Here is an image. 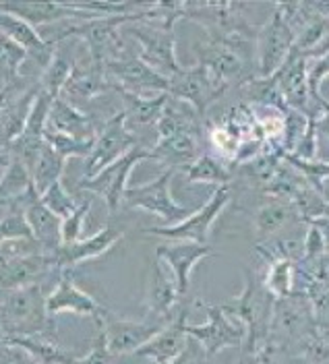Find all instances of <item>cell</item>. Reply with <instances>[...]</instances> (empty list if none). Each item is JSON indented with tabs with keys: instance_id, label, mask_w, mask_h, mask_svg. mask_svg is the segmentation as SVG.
Instances as JSON below:
<instances>
[{
	"instance_id": "31",
	"label": "cell",
	"mask_w": 329,
	"mask_h": 364,
	"mask_svg": "<svg viewBox=\"0 0 329 364\" xmlns=\"http://www.w3.org/2000/svg\"><path fill=\"white\" fill-rule=\"evenodd\" d=\"M187 181L190 184H234V170L224 166L220 159H215L210 154H201L187 168Z\"/></svg>"
},
{
	"instance_id": "8",
	"label": "cell",
	"mask_w": 329,
	"mask_h": 364,
	"mask_svg": "<svg viewBox=\"0 0 329 364\" xmlns=\"http://www.w3.org/2000/svg\"><path fill=\"white\" fill-rule=\"evenodd\" d=\"M143 159H156L153 151L149 147H135L133 151H129L124 158H120L114 164H110L106 170H102L94 178H81L79 188L81 191H90L97 197L104 199V203L108 205L110 215H114L120 205L124 203V195L129 188V176L133 172V168L143 161Z\"/></svg>"
},
{
	"instance_id": "46",
	"label": "cell",
	"mask_w": 329,
	"mask_h": 364,
	"mask_svg": "<svg viewBox=\"0 0 329 364\" xmlns=\"http://www.w3.org/2000/svg\"><path fill=\"white\" fill-rule=\"evenodd\" d=\"M317 124V136L319 139H328L329 141V102L323 100V106H321V114L319 118L315 120Z\"/></svg>"
},
{
	"instance_id": "30",
	"label": "cell",
	"mask_w": 329,
	"mask_h": 364,
	"mask_svg": "<svg viewBox=\"0 0 329 364\" xmlns=\"http://www.w3.org/2000/svg\"><path fill=\"white\" fill-rule=\"evenodd\" d=\"M13 346L21 348L38 364H71L72 358L69 352L60 350L58 343L46 336H29V338H6Z\"/></svg>"
},
{
	"instance_id": "37",
	"label": "cell",
	"mask_w": 329,
	"mask_h": 364,
	"mask_svg": "<svg viewBox=\"0 0 329 364\" xmlns=\"http://www.w3.org/2000/svg\"><path fill=\"white\" fill-rule=\"evenodd\" d=\"M97 139V136H95ZM95 139H87V141H83V139H75V136L69 135H63V133H54V131H46V141L48 145L54 149V151H58L63 158H90L92 156V151H94L95 147Z\"/></svg>"
},
{
	"instance_id": "29",
	"label": "cell",
	"mask_w": 329,
	"mask_h": 364,
	"mask_svg": "<svg viewBox=\"0 0 329 364\" xmlns=\"http://www.w3.org/2000/svg\"><path fill=\"white\" fill-rule=\"evenodd\" d=\"M108 90H112V83L106 75V68L90 60L87 67H75L63 95L71 100H92Z\"/></svg>"
},
{
	"instance_id": "13",
	"label": "cell",
	"mask_w": 329,
	"mask_h": 364,
	"mask_svg": "<svg viewBox=\"0 0 329 364\" xmlns=\"http://www.w3.org/2000/svg\"><path fill=\"white\" fill-rule=\"evenodd\" d=\"M168 321H129V318H118L112 313L104 321H99V329L104 331L108 348L114 356L122 354H135L137 350H141L147 341H151L166 325Z\"/></svg>"
},
{
	"instance_id": "2",
	"label": "cell",
	"mask_w": 329,
	"mask_h": 364,
	"mask_svg": "<svg viewBox=\"0 0 329 364\" xmlns=\"http://www.w3.org/2000/svg\"><path fill=\"white\" fill-rule=\"evenodd\" d=\"M224 306L230 315H234L247 327V341L242 346V352H251L269 340L276 298L267 292L263 284V275L247 272L242 292Z\"/></svg>"
},
{
	"instance_id": "12",
	"label": "cell",
	"mask_w": 329,
	"mask_h": 364,
	"mask_svg": "<svg viewBox=\"0 0 329 364\" xmlns=\"http://www.w3.org/2000/svg\"><path fill=\"white\" fill-rule=\"evenodd\" d=\"M230 91L220 81H215L212 73L203 65H193V67H183L180 73L170 77V90L168 93L176 100L187 102L201 116H205L217 100L224 97V93Z\"/></svg>"
},
{
	"instance_id": "39",
	"label": "cell",
	"mask_w": 329,
	"mask_h": 364,
	"mask_svg": "<svg viewBox=\"0 0 329 364\" xmlns=\"http://www.w3.org/2000/svg\"><path fill=\"white\" fill-rule=\"evenodd\" d=\"M40 197H42V201H44V205H46L48 209H50L52 213H56L60 220H67L72 211L79 207L77 201H75L71 195L65 191L63 181L54 182V184L48 188L46 193H44V195H40Z\"/></svg>"
},
{
	"instance_id": "50",
	"label": "cell",
	"mask_w": 329,
	"mask_h": 364,
	"mask_svg": "<svg viewBox=\"0 0 329 364\" xmlns=\"http://www.w3.org/2000/svg\"><path fill=\"white\" fill-rule=\"evenodd\" d=\"M0 209H11V201H4V199H0Z\"/></svg>"
},
{
	"instance_id": "44",
	"label": "cell",
	"mask_w": 329,
	"mask_h": 364,
	"mask_svg": "<svg viewBox=\"0 0 329 364\" xmlns=\"http://www.w3.org/2000/svg\"><path fill=\"white\" fill-rule=\"evenodd\" d=\"M112 358H114V354L110 352L108 341H106V336H104V331L99 329V333H97V338H95L94 341L92 352H90L87 356H83V358H72L71 364H110L112 363Z\"/></svg>"
},
{
	"instance_id": "36",
	"label": "cell",
	"mask_w": 329,
	"mask_h": 364,
	"mask_svg": "<svg viewBox=\"0 0 329 364\" xmlns=\"http://www.w3.org/2000/svg\"><path fill=\"white\" fill-rule=\"evenodd\" d=\"M75 67H77V65L72 63V58L69 54L56 50V54H54L50 67L44 70V77H42V83H40L42 90L48 91L52 97H60L63 91H65V85H67L69 79H71Z\"/></svg>"
},
{
	"instance_id": "28",
	"label": "cell",
	"mask_w": 329,
	"mask_h": 364,
	"mask_svg": "<svg viewBox=\"0 0 329 364\" xmlns=\"http://www.w3.org/2000/svg\"><path fill=\"white\" fill-rule=\"evenodd\" d=\"M151 151H153L156 159L164 161L170 170H174V172H178L180 168L187 170L188 166L201 156V151H199V135L180 133V135L158 139V143L151 147Z\"/></svg>"
},
{
	"instance_id": "26",
	"label": "cell",
	"mask_w": 329,
	"mask_h": 364,
	"mask_svg": "<svg viewBox=\"0 0 329 364\" xmlns=\"http://www.w3.org/2000/svg\"><path fill=\"white\" fill-rule=\"evenodd\" d=\"M40 90H42V85H36L31 90H25L23 93H17L9 102L6 110L0 116V149H9L13 145V141H17L23 135L33 102H36Z\"/></svg>"
},
{
	"instance_id": "6",
	"label": "cell",
	"mask_w": 329,
	"mask_h": 364,
	"mask_svg": "<svg viewBox=\"0 0 329 364\" xmlns=\"http://www.w3.org/2000/svg\"><path fill=\"white\" fill-rule=\"evenodd\" d=\"M232 201V184L226 186H217L215 193L210 197V201L195 209V213L176 224V226H160V228H145V234L151 236H160V238H168V240H190V242H199V245H207L210 234H212V226L215 220L224 213V209Z\"/></svg>"
},
{
	"instance_id": "18",
	"label": "cell",
	"mask_w": 329,
	"mask_h": 364,
	"mask_svg": "<svg viewBox=\"0 0 329 364\" xmlns=\"http://www.w3.org/2000/svg\"><path fill=\"white\" fill-rule=\"evenodd\" d=\"M180 292L176 286V279L160 257H153L147 288H145V311L151 321H168L174 306L180 302Z\"/></svg>"
},
{
	"instance_id": "21",
	"label": "cell",
	"mask_w": 329,
	"mask_h": 364,
	"mask_svg": "<svg viewBox=\"0 0 329 364\" xmlns=\"http://www.w3.org/2000/svg\"><path fill=\"white\" fill-rule=\"evenodd\" d=\"M0 13L23 19L25 23H29L36 29L44 23L65 21V19H72V21L94 19L92 15L77 11L71 2H25V0L0 2Z\"/></svg>"
},
{
	"instance_id": "9",
	"label": "cell",
	"mask_w": 329,
	"mask_h": 364,
	"mask_svg": "<svg viewBox=\"0 0 329 364\" xmlns=\"http://www.w3.org/2000/svg\"><path fill=\"white\" fill-rule=\"evenodd\" d=\"M296 42V31L284 19L280 6L276 4L274 15L261 25L257 36V77H274L286 58L290 56Z\"/></svg>"
},
{
	"instance_id": "1",
	"label": "cell",
	"mask_w": 329,
	"mask_h": 364,
	"mask_svg": "<svg viewBox=\"0 0 329 364\" xmlns=\"http://www.w3.org/2000/svg\"><path fill=\"white\" fill-rule=\"evenodd\" d=\"M48 296L42 284L19 288L0 302V336L4 338H29L46 336L54 329L48 313Z\"/></svg>"
},
{
	"instance_id": "27",
	"label": "cell",
	"mask_w": 329,
	"mask_h": 364,
	"mask_svg": "<svg viewBox=\"0 0 329 364\" xmlns=\"http://www.w3.org/2000/svg\"><path fill=\"white\" fill-rule=\"evenodd\" d=\"M112 83V81H110ZM112 90L122 97L124 104V114H126V124H158L162 114H164L166 104L170 93H160V95H139L133 91L124 90L117 83H112Z\"/></svg>"
},
{
	"instance_id": "32",
	"label": "cell",
	"mask_w": 329,
	"mask_h": 364,
	"mask_svg": "<svg viewBox=\"0 0 329 364\" xmlns=\"http://www.w3.org/2000/svg\"><path fill=\"white\" fill-rule=\"evenodd\" d=\"M296 277H298V263L274 261L265 267L263 284L276 300H282L296 292Z\"/></svg>"
},
{
	"instance_id": "47",
	"label": "cell",
	"mask_w": 329,
	"mask_h": 364,
	"mask_svg": "<svg viewBox=\"0 0 329 364\" xmlns=\"http://www.w3.org/2000/svg\"><path fill=\"white\" fill-rule=\"evenodd\" d=\"M305 224H311V226H315L321 234H323V238H325V242H328V255H329V218L325 215H321V218H313V220H306Z\"/></svg>"
},
{
	"instance_id": "24",
	"label": "cell",
	"mask_w": 329,
	"mask_h": 364,
	"mask_svg": "<svg viewBox=\"0 0 329 364\" xmlns=\"http://www.w3.org/2000/svg\"><path fill=\"white\" fill-rule=\"evenodd\" d=\"M296 222H303L298 207L282 197H267L265 203L259 205L253 218V226L261 240L284 234V228L292 226Z\"/></svg>"
},
{
	"instance_id": "52",
	"label": "cell",
	"mask_w": 329,
	"mask_h": 364,
	"mask_svg": "<svg viewBox=\"0 0 329 364\" xmlns=\"http://www.w3.org/2000/svg\"><path fill=\"white\" fill-rule=\"evenodd\" d=\"M236 364H247V360H244V356H242V354H240V358H238V363Z\"/></svg>"
},
{
	"instance_id": "17",
	"label": "cell",
	"mask_w": 329,
	"mask_h": 364,
	"mask_svg": "<svg viewBox=\"0 0 329 364\" xmlns=\"http://www.w3.org/2000/svg\"><path fill=\"white\" fill-rule=\"evenodd\" d=\"M122 236H124V232L120 228H102L99 232H95L94 236H90L85 240H79L75 245H63L58 250L50 252V265L58 273L71 272L77 265L108 252L117 242L122 240Z\"/></svg>"
},
{
	"instance_id": "16",
	"label": "cell",
	"mask_w": 329,
	"mask_h": 364,
	"mask_svg": "<svg viewBox=\"0 0 329 364\" xmlns=\"http://www.w3.org/2000/svg\"><path fill=\"white\" fill-rule=\"evenodd\" d=\"M46 304L50 317L71 313V315H79V317H92L95 318V323H99L110 315V311L106 306H102L94 296L83 292L72 282L71 272L58 273V284L48 294Z\"/></svg>"
},
{
	"instance_id": "25",
	"label": "cell",
	"mask_w": 329,
	"mask_h": 364,
	"mask_svg": "<svg viewBox=\"0 0 329 364\" xmlns=\"http://www.w3.org/2000/svg\"><path fill=\"white\" fill-rule=\"evenodd\" d=\"M48 129L54 131V133L83 139V141L97 136L94 120L85 112H81L65 95L54 100L52 110H50V118H48Z\"/></svg>"
},
{
	"instance_id": "11",
	"label": "cell",
	"mask_w": 329,
	"mask_h": 364,
	"mask_svg": "<svg viewBox=\"0 0 329 364\" xmlns=\"http://www.w3.org/2000/svg\"><path fill=\"white\" fill-rule=\"evenodd\" d=\"M106 75L112 83L139 95H160L170 90V79L143 63L139 54H133L129 48L106 63Z\"/></svg>"
},
{
	"instance_id": "48",
	"label": "cell",
	"mask_w": 329,
	"mask_h": 364,
	"mask_svg": "<svg viewBox=\"0 0 329 364\" xmlns=\"http://www.w3.org/2000/svg\"><path fill=\"white\" fill-rule=\"evenodd\" d=\"M0 81H2V85H4V87H9V85H15V83H17V79L13 77V73H11L9 65H6V60H4V56H2V52H0Z\"/></svg>"
},
{
	"instance_id": "41",
	"label": "cell",
	"mask_w": 329,
	"mask_h": 364,
	"mask_svg": "<svg viewBox=\"0 0 329 364\" xmlns=\"http://www.w3.org/2000/svg\"><path fill=\"white\" fill-rule=\"evenodd\" d=\"M90 209H92V199H85L83 203H79V207L67 220H63V245H75L81 240L83 222H85Z\"/></svg>"
},
{
	"instance_id": "15",
	"label": "cell",
	"mask_w": 329,
	"mask_h": 364,
	"mask_svg": "<svg viewBox=\"0 0 329 364\" xmlns=\"http://www.w3.org/2000/svg\"><path fill=\"white\" fill-rule=\"evenodd\" d=\"M199 65L207 68L213 79L228 90H240L244 83L257 77L236 52L212 40H205L199 46Z\"/></svg>"
},
{
	"instance_id": "49",
	"label": "cell",
	"mask_w": 329,
	"mask_h": 364,
	"mask_svg": "<svg viewBox=\"0 0 329 364\" xmlns=\"http://www.w3.org/2000/svg\"><path fill=\"white\" fill-rule=\"evenodd\" d=\"M17 95V90H15V85H9V87H2L0 90V116L2 112L6 110V106H9V102L13 100Z\"/></svg>"
},
{
	"instance_id": "33",
	"label": "cell",
	"mask_w": 329,
	"mask_h": 364,
	"mask_svg": "<svg viewBox=\"0 0 329 364\" xmlns=\"http://www.w3.org/2000/svg\"><path fill=\"white\" fill-rule=\"evenodd\" d=\"M257 252L261 259L269 265L274 261H292L301 263L305 255V240H298L294 236H284L278 234L274 238L261 240L257 245Z\"/></svg>"
},
{
	"instance_id": "23",
	"label": "cell",
	"mask_w": 329,
	"mask_h": 364,
	"mask_svg": "<svg viewBox=\"0 0 329 364\" xmlns=\"http://www.w3.org/2000/svg\"><path fill=\"white\" fill-rule=\"evenodd\" d=\"M50 269L52 265L48 252L31 255V257L0 259V290L15 292L19 288L31 286Z\"/></svg>"
},
{
	"instance_id": "53",
	"label": "cell",
	"mask_w": 329,
	"mask_h": 364,
	"mask_svg": "<svg viewBox=\"0 0 329 364\" xmlns=\"http://www.w3.org/2000/svg\"><path fill=\"white\" fill-rule=\"evenodd\" d=\"M149 364H156V363H149Z\"/></svg>"
},
{
	"instance_id": "3",
	"label": "cell",
	"mask_w": 329,
	"mask_h": 364,
	"mask_svg": "<svg viewBox=\"0 0 329 364\" xmlns=\"http://www.w3.org/2000/svg\"><path fill=\"white\" fill-rule=\"evenodd\" d=\"M319 329L306 292H294L288 298L276 300L269 327V341H274L282 354H296L298 348Z\"/></svg>"
},
{
	"instance_id": "38",
	"label": "cell",
	"mask_w": 329,
	"mask_h": 364,
	"mask_svg": "<svg viewBox=\"0 0 329 364\" xmlns=\"http://www.w3.org/2000/svg\"><path fill=\"white\" fill-rule=\"evenodd\" d=\"M308 116L303 114L296 108H286L284 110V139H282V147L284 154H294L296 145L301 143V139L306 133L308 129Z\"/></svg>"
},
{
	"instance_id": "10",
	"label": "cell",
	"mask_w": 329,
	"mask_h": 364,
	"mask_svg": "<svg viewBox=\"0 0 329 364\" xmlns=\"http://www.w3.org/2000/svg\"><path fill=\"white\" fill-rule=\"evenodd\" d=\"M137 145V136L129 131L126 124V114L120 110L114 114L104 129L99 131V135L95 139V147L92 156L85 159V170H83V178H94L102 170H106L110 164H114L120 158H124L129 151H133Z\"/></svg>"
},
{
	"instance_id": "19",
	"label": "cell",
	"mask_w": 329,
	"mask_h": 364,
	"mask_svg": "<svg viewBox=\"0 0 329 364\" xmlns=\"http://www.w3.org/2000/svg\"><path fill=\"white\" fill-rule=\"evenodd\" d=\"M188 306L180 304L176 309V313L172 315L170 323L166 325L164 329L153 338L151 341H147L141 350H137V356H145L151 363L156 364H172L187 348V325H188Z\"/></svg>"
},
{
	"instance_id": "51",
	"label": "cell",
	"mask_w": 329,
	"mask_h": 364,
	"mask_svg": "<svg viewBox=\"0 0 329 364\" xmlns=\"http://www.w3.org/2000/svg\"><path fill=\"white\" fill-rule=\"evenodd\" d=\"M0 166H4V168L9 166V156H0Z\"/></svg>"
},
{
	"instance_id": "35",
	"label": "cell",
	"mask_w": 329,
	"mask_h": 364,
	"mask_svg": "<svg viewBox=\"0 0 329 364\" xmlns=\"http://www.w3.org/2000/svg\"><path fill=\"white\" fill-rule=\"evenodd\" d=\"M31 186H33L31 170L21 159L9 156V166L4 168V174L0 178V199H4V201L19 199Z\"/></svg>"
},
{
	"instance_id": "22",
	"label": "cell",
	"mask_w": 329,
	"mask_h": 364,
	"mask_svg": "<svg viewBox=\"0 0 329 364\" xmlns=\"http://www.w3.org/2000/svg\"><path fill=\"white\" fill-rule=\"evenodd\" d=\"M0 31L4 36H9L13 42L23 48L25 52L46 70L56 54V46L52 42H48L44 36H40V31L36 27H31L29 23H25L23 19H17L13 15L0 13Z\"/></svg>"
},
{
	"instance_id": "7",
	"label": "cell",
	"mask_w": 329,
	"mask_h": 364,
	"mask_svg": "<svg viewBox=\"0 0 329 364\" xmlns=\"http://www.w3.org/2000/svg\"><path fill=\"white\" fill-rule=\"evenodd\" d=\"M126 31L139 44V58L153 70L164 77H174L183 70V65L176 58V36L174 29H166L162 25L135 21L126 25Z\"/></svg>"
},
{
	"instance_id": "14",
	"label": "cell",
	"mask_w": 329,
	"mask_h": 364,
	"mask_svg": "<svg viewBox=\"0 0 329 364\" xmlns=\"http://www.w3.org/2000/svg\"><path fill=\"white\" fill-rule=\"evenodd\" d=\"M11 209L23 211L25 220L33 232V238L42 245L48 255L63 247V220L44 205L36 186H31L23 197L13 199Z\"/></svg>"
},
{
	"instance_id": "42",
	"label": "cell",
	"mask_w": 329,
	"mask_h": 364,
	"mask_svg": "<svg viewBox=\"0 0 329 364\" xmlns=\"http://www.w3.org/2000/svg\"><path fill=\"white\" fill-rule=\"evenodd\" d=\"M306 226H308V230H306L305 236V255H303L301 263L313 265V263H317L319 259H323L328 255V242H325L323 234L317 228L311 226V224H306Z\"/></svg>"
},
{
	"instance_id": "4",
	"label": "cell",
	"mask_w": 329,
	"mask_h": 364,
	"mask_svg": "<svg viewBox=\"0 0 329 364\" xmlns=\"http://www.w3.org/2000/svg\"><path fill=\"white\" fill-rule=\"evenodd\" d=\"M174 174L176 172L168 168L158 178H153L147 184L129 186L122 205H126L129 209H143L147 213H153L164 222L166 226H176V224L185 222L195 213V209H187L172 199L170 182L174 178Z\"/></svg>"
},
{
	"instance_id": "20",
	"label": "cell",
	"mask_w": 329,
	"mask_h": 364,
	"mask_svg": "<svg viewBox=\"0 0 329 364\" xmlns=\"http://www.w3.org/2000/svg\"><path fill=\"white\" fill-rule=\"evenodd\" d=\"M212 255H215V249H212L210 245H199L190 240L160 245L156 249V257H160L174 275L180 296H187L190 288V273L195 269V265Z\"/></svg>"
},
{
	"instance_id": "43",
	"label": "cell",
	"mask_w": 329,
	"mask_h": 364,
	"mask_svg": "<svg viewBox=\"0 0 329 364\" xmlns=\"http://www.w3.org/2000/svg\"><path fill=\"white\" fill-rule=\"evenodd\" d=\"M242 356H244L247 364H280L284 354L274 341L267 340L251 352H242Z\"/></svg>"
},
{
	"instance_id": "45",
	"label": "cell",
	"mask_w": 329,
	"mask_h": 364,
	"mask_svg": "<svg viewBox=\"0 0 329 364\" xmlns=\"http://www.w3.org/2000/svg\"><path fill=\"white\" fill-rule=\"evenodd\" d=\"M205 360H210V356L205 354L203 346L197 340L188 338L187 348L183 350V354L172 364H205Z\"/></svg>"
},
{
	"instance_id": "5",
	"label": "cell",
	"mask_w": 329,
	"mask_h": 364,
	"mask_svg": "<svg viewBox=\"0 0 329 364\" xmlns=\"http://www.w3.org/2000/svg\"><path fill=\"white\" fill-rule=\"evenodd\" d=\"M199 306L205 309L207 313V323L203 325H187V336L197 340L205 354L212 358L224 348H242L247 341V327L226 311L224 304L213 306L203 300H199Z\"/></svg>"
},
{
	"instance_id": "34",
	"label": "cell",
	"mask_w": 329,
	"mask_h": 364,
	"mask_svg": "<svg viewBox=\"0 0 329 364\" xmlns=\"http://www.w3.org/2000/svg\"><path fill=\"white\" fill-rule=\"evenodd\" d=\"M65 164H67V158H63L58 151H54L46 141V147L42 149V156H40L33 172H31L33 186H36L38 195H44L54 182L63 181Z\"/></svg>"
},
{
	"instance_id": "40",
	"label": "cell",
	"mask_w": 329,
	"mask_h": 364,
	"mask_svg": "<svg viewBox=\"0 0 329 364\" xmlns=\"http://www.w3.org/2000/svg\"><path fill=\"white\" fill-rule=\"evenodd\" d=\"M17 238H33V232L25 220L23 211L9 209L4 218H0V247L9 240Z\"/></svg>"
}]
</instances>
